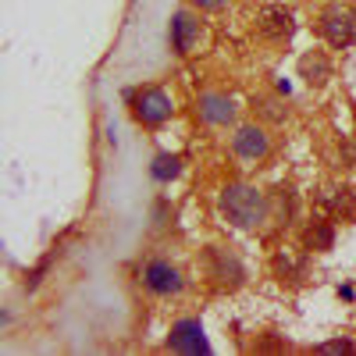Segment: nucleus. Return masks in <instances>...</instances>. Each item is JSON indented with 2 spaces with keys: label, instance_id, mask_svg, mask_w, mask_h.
Returning a JSON list of instances; mask_svg holds the SVG:
<instances>
[{
  "label": "nucleus",
  "instance_id": "1",
  "mask_svg": "<svg viewBox=\"0 0 356 356\" xmlns=\"http://www.w3.org/2000/svg\"><path fill=\"white\" fill-rule=\"evenodd\" d=\"M218 211L228 225L235 228H260L267 218H271V203H267V196L257 189V186H246V182H232L221 189L218 196Z\"/></svg>",
  "mask_w": 356,
  "mask_h": 356
},
{
  "label": "nucleus",
  "instance_id": "2",
  "mask_svg": "<svg viewBox=\"0 0 356 356\" xmlns=\"http://www.w3.org/2000/svg\"><path fill=\"white\" fill-rule=\"evenodd\" d=\"M317 29H321V36L328 40L335 50L353 47V43H356V8L342 4V0H332V4L321 11Z\"/></svg>",
  "mask_w": 356,
  "mask_h": 356
},
{
  "label": "nucleus",
  "instance_id": "3",
  "mask_svg": "<svg viewBox=\"0 0 356 356\" xmlns=\"http://www.w3.org/2000/svg\"><path fill=\"white\" fill-rule=\"evenodd\" d=\"M129 104H132V118L139 125L146 129H157L164 125L168 118H171V97L164 93L161 86H146V89H136V93H129Z\"/></svg>",
  "mask_w": 356,
  "mask_h": 356
},
{
  "label": "nucleus",
  "instance_id": "4",
  "mask_svg": "<svg viewBox=\"0 0 356 356\" xmlns=\"http://www.w3.org/2000/svg\"><path fill=\"white\" fill-rule=\"evenodd\" d=\"M139 278H143V285L150 289L154 296H178L186 289V278H182V271L171 264V260H146L143 264V271H139Z\"/></svg>",
  "mask_w": 356,
  "mask_h": 356
},
{
  "label": "nucleus",
  "instance_id": "5",
  "mask_svg": "<svg viewBox=\"0 0 356 356\" xmlns=\"http://www.w3.org/2000/svg\"><path fill=\"white\" fill-rule=\"evenodd\" d=\"M207 271L218 278L221 285H243L246 282V267L228 246H207Z\"/></svg>",
  "mask_w": 356,
  "mask_h": 356
},
{
  "label": "nucleus",
  "instance_id": "6",
  "mask_svg": "<svg viewBox=\"0 0 356 356\" xmlns=\"http://www.w3.org/2000/svg\"><path fill=\"white\" fill-rule=\"evenodd\" d=\"M257 29H260V36H264V40H271V43H289V40L296 36V18H292V11L271 4V8H264V11H260Z\"/></svg>",
  "mask_w": 356,
  "mask_h": 356
},
{
  "label": "nucleus",
  "instance_id": "7",
  "mask_svg": "<svg viewBox=\"0 0 356 356\" xmlns=\"http://www.w3.org/2000/svg\"><path fill=\"white\" fill-rule=\"evenodd\" d=\"M168 36H171V50L175 54H189L200 40V18L193 11H175L171 15V29H168Z\"/></svg>",
  "mask_w": 356,
  "mask_h": 356
},
{
  "label": "nucleus",
  "instance_id": "8",
  "mask_svg": "<svg viewBox=\"0 0 356 356\" xmlns=\"http://www.w3.org/2000/svg\"><path fill=\"white\" fill-rule=\"evenodd\" d=\"M232 150L239 157H246V161H260V157H267V150H271V136H267L260 125H243L232 136Z\"/></svg>",
  "mask_w": 356,
  "mask_h": 356
},
{
  "label": "nucleus",
  "instance_id": "9",
  "mask_svg": "<svg viewBox=\"0 0 356 356\" xmlns=\"http://www.w3.org/2000/svg\"><path fill=\"white\" fill-rule=\"evenodd\" d=\"M168 349H175V353H207L211 346H207V339H203L200 321H178L171 328Z\"/></svg>",
  "mask_w": 356,
  "mask_h": 356
},
{
  "label": "nucleus",
  "instance_id": "10",
  "mask_svg": "<svg viewBox=\"0 0 356 356\" xmlns=\"http://www.w3.org/2000/svg\"><path fill=\"white\" fill-rule=\"evenodd\" d=\"M196 111H200V118H203L207 125H228L232 118H235V104L228 97H221V93H203L200 104H196Z\"/></svg>",
  "mask_w": 356,
  "mask_h": 356
},
{
  "label": "nucleus",
  "instance_id": "11",
  "mask_svg": "<svg viewBox=\"0 0 356 356\" xmlns=\"http://www.w3.org/2000/svg\"><path fill=\"white\" fill-rule=\"evenodd\" d=\"M300 75H303L310 86H324V82L332 79V61H328L321 50H310V54L300 57Z\"/></svg>",
  "mask_w": 356,
  "mask_h": 356
},
{
  "label": "nucleus",
  "instance_id": "12",
  "mask_svg": "<svg viewBox=\"0 0 356 356\" xmlns=\"http://www.w3.org/2000/svg\"><path fill=\"white\" fill-rule=\"evenodd\" d=\"M307 250H314V253H328L332 246H335V228H332V221H314L310 228H307Z\"/></svg>",
  "mask_w": 356,
  "mask_h": 356
},
{
  "label": "nucleus",
  "instance_id": "13",
  "mask_svg": "<svg viewBox=\"0 0 356 356\" xmlns=\"http://www.w3.org/2000/svg\"><path fill=\"white\" fill-rule=\"evenodd\" d=\"M150 175L157 178V182H171V178L182 175V157H175V154H157L154 164H150Z\"/></svg>",
  "mask_w": 356,
  "mask_h": 356
},
{
  "label": "nucleus",
  "instance_id": "14",
  "mask_svg": "<svg viewBox=\"0 0 356 356\" xmlns=\"http://www.w3.org/2000/svg\"><path fill=\"white\" fill-rule=\"evenodd\" d=\"M332 207H335V214H346L349 221H356V196H353V189H339Z\"/></svg>",
  "mask_w": 356,
  "mask_h": 356
},
{
  "label": "nucleus",
  "instance_id": "15",
  "mask_svg": "<svg viewBox=\"0 0 356 356\" xmlns=\"http://www.w3.org/2000/svg\"><path fill=\"white\" fill-rule=\"evenodd\" d=\"M314 353H356V342H349V339H335V342H321Z\"/></svg>",
  "mask_w": 356,
  "mask_h": 356
},
{
  "label": "nucleus",
  "instance_id": "16",
  "mask_svg": "<svg viewBox=\"0 0 356 356\" xmlns=\"http://www.w3.org/2000/svg\"><path fill=\"white\" fill-rule=\"evenodd\" d=\"M257 104H260V111H264L267 118H271V122H285V111H278V100H271V97H260Z\"/></svg>",
  "mask_w": 356,
  "mask_h": 356
},
{
  "label": "nucleus",
  "instance_id": "17",
  "mask_svg": "<svg viewBox=\"0 0 356 356\" xmlns=\"http://www.w3.org/2000/svg\"><path fill=\"white\" fill-rule=\"evenodd\" d=\"M196 8H203V11H214V8H225L228 0H193Z\"/></svg>",
  "mask_w": 356,
  "mask_h": 356
}]
</instances>
